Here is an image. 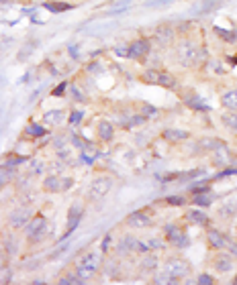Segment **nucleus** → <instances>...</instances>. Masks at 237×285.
Wrapping results in <instances>:
<instances>
[{
  "label": "nucleus",
  "mask_w": 237,
  "mask_h": 285,
  "mask_svg": "<svg viewBox=\"0 0 237 285\" xmlns=\"http://www.w3.org/2000/svg\"><path fill=\"white\" fill-rule=\"evenodd\" d=\"M196 283H198V285H213V283H215V279H213L211 275H206V273H202V275H198V279H196Z\"/></svg>",
  "instance_id": "c756f323"
},
{
  "label": "nucleus",
  "mask_w": 237,
  "mask_h": 285,
  "mask_svg": "<svg viewBox=\"0 0 237 285\" xmlns=\"http://www.w3.org/2000/svg\"><path fill=\"white\" fill-rule=\"evenodd\" d=\"M227 251L231 253V257L237 261V242H229V246H227Z\"/></svg>",
  "instance_id": "72a5a7b5"
},
{
  "label": "nucleus",
  "mask_w": 237,
  "mask_h": 285,
  "mask_svg": "<svg viewBox=\"0 0 237 285\" xmlns=\"http://www.w3.org/2000/svg\"><path fill=\"white\" fill-rule=\"evenodd\" d=\"M215 33H217L223 41H227V43H235V41H237L235 31H225V29H221V27H215Z\"/></svg>",
  "instance_id": "b1692460"
},
{
  "label": "nucleus",
  "mask_w": 237,
  "mask_h": 285,
  "mask_svg": "<svg viewBox=\"0 0 237 285\" xmlns=\"http://www.w3.org/2000/svg\"><path fill=\"white\" fill-rule=\"evenodd\" d=\"M235 140H237V134H235Z\"/></svg>",
  "instance_id": "58836bf2"
},
{
  "label": "nucleus",
  "mask_w": 237,
  "mask_h": 285,
  "mask_svg": "<svg viewBox=\"0 0 237 285\" xmlns=\"http://www.w3.org/2000/svg\"><path fill=\"white\" fill-rule=\"evenodd\" d=\"M221 124H223L229 132L237 134V110H225V112L221 114Z\"/></svg>",
  "instance_id": "f3484780"
},
{
  "label": "nucleus",
  "mask_w": 237,
  "mask_h": 285,
  "mask_svg": "<svg viewBox=\"0 0 237 285\" xmlns=\"http://www.w3.org/2000/svg\"><path fill=\"white\" fill-rule=\"evenodd\" d=\"M45 132H47V130H45V126L35 124V122L27 124V128H25V134H27V136H33V138H39V136H43Z\"/></svg>",
  "instance_id": "5701e85b"
},
{
  "label": "nucleus",
  "mask_w": 237,
  "mask_h": 285,
  "mask_svg": "<svg viewBox=\"0 0 237 285\" xmlns=\"http://www.w3.org/2000/svg\"><path fill=\"white\" fill-rule=\"evenodd\" d=\"M49 232V222L45 216L37 214L33 216L27 224H25V236L29 238V242H41Z\"/></svg>",
  "instance_id": "7ed1b4c3"
},
{
  "label": "nucleus",
  "mask_w": 237,
  "mask_h": 285,
  "mask_svg": "<svg viewBox=\"0 0 237 285\" xmlns=\"http://www.w3.org/2000/svg\"><path fill=\"white\" fill-rule=\"evenodd\" d=\"M160 265V259H158V255H147L145 259H143V269H156Z\"/></svg>",
  "instance_id": "a878e982"
},
{
  "label": "nucleus",
  "mask_w": 237,
  "mask_h": 285,
  "mask_svg": "<svg viewBox=\"0 0 237 285\" xmlns=\"http://www.w3.org/2000/svg\"><path fill=\"white\" fill-rule=\"evenodd\" d=\"M233 263H235V259L231 257V253L227 248L217 251V255L213 257V267H215L217 273H231L233 271Z\"/></svg>",
  "instance_id": "1a4fd4ad"
},
{
  "label": "nucleus",
  "mask_w": 237,
  "mask_h": 285,
  "mask_svg": "<svg viewBox=\"0 0 237 285\" xmlns=\"http://www.w3.org/2000/svg\"><path fill=\"white\" fill-rule=\"evenodd\" d=\"M80 120H82V112H78V110H76V112H72L70 122H72V124H76V122H80Z\"/></svg>",
  "instance_id": "c9c22d12"
},
{
  "label": "nucleus",
  "mask_w": 237,
  "mask_h": 285,
  "mask_svg": "<svg viewBox=\"0 0 237 285\" xmlns=\"http://www.w3.org/2000/svg\"><path fill=\"white\" fill-rule=\"evenodd\" d=\"M221 106L225 110H237V88L221 94Z\"/></svg>",
  "instance_id": "6ab92c4d"
},
{
  "label": "nucleus",
  "mask_w": 237,
  "mask_h": 285,
  "mask_svg": "<svg viewBox=\"0 0 237 285\" xmlns=\"http://www.w3.org/2000/svg\"><path fill=\"white\" fill-rule=\"evenodd\" d=\"M158 86H162V88H168V90H176V88H178V80H176V78H174L170 72H164V69H160Z\"/></svg>",
  "instance_id": "aec40b11"
},
{
  "label": "nucleus",
  "mask_w": 237,
  "mask_h": 285,
  "mask_svg": "<svg viewBox=\"0 0 237 285\" xmlns=\"http://www.w3.org/2000/svg\"><path fill=\"white\" fill-rule=\"evenodd\" d=\"M62 118H64L62 110H51V112L45 114V122H47V124H57Z\"/></svg>",
  "instance_id": "393cba45"
},
{
  "label": "nucleus",
  "mask_w": 237,
  "mask_h": 285,
  "mask_svg": "<svg viewBox=\"0 0 237 285\" xmlns=\"http://www.w3.org/2000/svg\"><path fill=\"white\" fill-rule=\"evenodd\" d=\"M100 265H102V255H100V253H96V251L86 253V255L76 263V275H78L80 281L84 283V281L92 279V277L98 273Z\"/></svg>",
  "instance_id": "f03ea898"
},
{
  "label": "nucleus",
  "mask_w": 237,
  "mask_h": 285,
  "mask_svg": "<svg viewBox=\"0 0 237 285\" xmlns=\"http://www.w3.org/2000/svg\"><path fill=\"white\" fill-rule=\"evenodd\" d=\"M96 136H98L100 142H110L114 138V124L110 120H106V118L98 120V124H96Z\"/></svg>",
  "instance_id": "4468645a"
},
{
  "label": "nucleus",
  "mask_w": 237,
  "mask_h": 285,
  "mask_svg": "<svg viewBox=\"0 0 237 285\" xmlns=\"http://www.w3.org/2000/svg\"><path fill=\"white\" fill-rule=\"evenodd\" d=\"M213 153H215V165H227V163H231V153H229V149L223 145V142H221V145Z\"/></svg>",
  "instance_id": "412c9836"
},
{
  "label": "nucleus",
  "mask_w": 237,
  "mask_h": 285,
  "mask_svg": "<svg viewBox=\"0 0 237 285\" xmlns=\"http://www.w3.org/2000/svg\"><path fill=\"white\" fill-rule=\"evenodd\" d=\"M125 224L127 226H131V228H150V226H154V218L147 214V212H143V210H137V212H131L127 218H125Z\"/></svg>",
  "instance_id": "9d476101"
},
{
  "label": "nucleus",
  "mask_w": 237,
  "mask_h": 285,
  "mask_svg": "<svg viewBox=\"0 0 237 285\" xmlns=\"http://www.w3.org/2000/svg\"><path fill=\"white\" fill-rule=\"evenodd\" d=\"M31 171H33V173H41V171H43V165H41V161H33V165H31Z\"/></svg>",
  "instance_id": "f704fd0d"
},
{
  "label": "nucleus",
  "mask_w": 237,
  "mask_h": 285,
  "mask_svg": "<svg viewBox=\"0 0 237 285\" xmlns=\"http://www.w3.org/2000/svg\"><path fill=\"white\" fill-rule=\"evenodd\" d=\"M233 283H237V273H235V277H233Z\"/></svg>",
  "instance_id": "4c0bfd02"
},
{
  "label": "nucleus",
  "mask_w": 237,
  "mask_h": 285,
  "mask_svg": "<svg viewBox=\"0 0 237 285\" xmlns=\"http://www.w3.org/2000/svg\"><path fill=\"white\" fill-rule=\"evenodd\" d=\"M166 204H172V206H184L186 204V198L180 196V198H166Z\"/></svg>",
  "instance_id": "2f4dec72"
},
{
  "label": "nucleus",
  "mask_w": 237,
  "mask_h": 285,
  "mask_svg": "<svg viewBox=\"0 0 237 285\" xmlns=\"http://www.w3.org/2000/svg\"><path fill=\"white\" fill-rule=\"evenodd\" d=\"M127 49H129V57H131V59L143 61V59L152 53V41H150L147 37H139V39H135Z\"/></svg>",
  "instance_id": "6e6552de"
},
{
  "label": "nucleus",
  "mask_w": 237,
  "mask_h": 285,
  "mask_svg": "<svg viewBox=\"0 0 237 285\" xmlns=\"http://www.w3.org/2000/svg\"><path fill=\"white\" fill-rule=\"evenodd\" d=\"M164 236H166V242H168L170 246L178 248V251H182V248H186V246L190 244V240H188L184 228L178 226V224H166V226H164Z\"/></svg>",
  "instance_id": "39448f33"
},
{
  "label": "nucleus",
  "mask_w": 237,
  "mask_h": 285,
  "mask_svg": "<svg viewBox=\"0 0 237 285\" xmlns=\"http://www.w3.org/2000/svg\"><path fill=\"white\" fill-rule=\"evenodd\" d=\"M82 216H84V206H82V202L72 204L70 214H68V232H66V236H68V234H72V232L78 228V224H80Z\"/></svg>",
  "instance_id": "f8f14e48"
},
{
  "label": "nucleus",
  "mask_w": 237,
  "mask_h": 285,
  "mask_svg": "<svg viewBox=\"0 0 237 285\" xmlns=\"http://www.w3.org/2000/svg\"><path fill=\"white\" fill-rule=\"evenodd\" d=\"M229 236L227 234H223L221 230H217V228H209L206 230V244L213 248V251H223V248H227L229 246Z\"/></svg>",
  "instance_id": "9b49d317"
},
{
  "label": "nucleus",
  "mask_w": 237,
  "mask_h": 285,
  "mask_svg": "<svg viewBox=\"0 0 237 285\" xmlns=\"http://www.w3.org/2000/svg\"><path fill=\"white\" fill-rule=\"evenodd\" d=\"M176 61L182 67H194L200 61V47L192 39H184L176 45Z\"/></svg>",
  "instance_id": "f257e3e1"
},
{
  "label": "nucleus",
  "mask_w": 237,
  "mask_h": 285,
  "mask_svg": "<svg viewBox=\"0 0 237 285\" xmlns=\"http://www.w3.org/2000/svg\"><path fill=\"white\" fill-rule=\"evenodd\" d=\"M66 88H68V84H66V82H64V84H62V86H60V88H55V90H53V96H62V94H64V90H66Z\"/></svg>",
  "instance_id": "e433bc0d"
},
{
  "label": "nucleus",
  "mask_w": 237,
  "mask_h": 285,
  "mask_svg": "<svg viewBox=\"0 0 237 285\" xmlns=\"http://www.w3.org/2000/svg\"><path fill=\"white\" fill-rule=\"evenodd\" d=\"M166 244H168V242H164L162 238H152V240L147 242V246H150V251H152V248H164Z\"/></svg>",
  "instance_id": "7c9ffc66"
},
{
  "label": "nucleus",
  "mask_w": 237,
  "mask_h": 285,
  "mask_svg": "<svg viewBox=\"0 0 237 285\" xmlns=\"http://www.w3.org/2000/svg\"><path fill=\"white\" fill-rule=\"evenodd\" d=\"M9 177H11V171H3V169H0V188H5L9 184Z\"/></svg>",
  "instance_id": "473e14b6"
},
{
  "label": "nucleus",
  "mask_w": 237,
  "mask_h": 285,
  "mask_svg": "<svg viewBox=\"0 0 237 285\" xmlns=\"http://www.w3.org/2000/svg\"><path fill=\"white\" fill-rule=\"evenodd\" d=\"M137 106L141 108V112H137V114H141L143 118H147V116H154V114H156V108H154V106H150V104H145V102H139Z\"/></svg>",
  "instance_id": "cd10ccee"
},
{
  "label": "nucleus",
  "mask_w": 237,
  "mask_h": 285,
  "mask_svg": "<svg viewBox=\"0 0 237 285\" xmlns=\"http://www.w3.org/2000/svg\"><path fill=\"white\" fill-rule=\"evenodd\" d=\"M31 218H33V216H31V212H29V210H25V208H21V210H15V212L11 214V224H13L15 228H19V226H25Z\"/></svg>",
  "instance_id": "a211bd4d"
},
{
  "label": "nucleus",
  "mask_w": 237,
  "mask_h": 285,
  "mask_svg": "<svg viewBox=\"0 0 237 285\" xmlns=\"http://www.w3.org/2000/svg\"><path fill=\"white\" fill-rule=\"evenodd\" d=\"M190 273V265L186 259H180V257H170L164 261V275L170 279V283H176L180 281L182 277H186Z\"/></svg>",
  "instance_id": "20e7f679"
},
{
  "label": "nucleus",
  "mask_w": 237,
  "mask_h": 285,
  "mask_svg": "<svg viewBox=\"0 0 237 285\" xmlns=\"http://www.w3.org/2000/svg\"><path fill=\"white\" fill-rule=\"evenodd\" d=\"M184 220L194 224V226H206L209 224V214L202 210V208H192L184 214Z\"/></svg>",
  "instance_id": "2eb2a0df"
},
{
  "label": "nucleus",
  "mask_w": 237,
  "mask_h": 285,
  "mask_svg": "<svg viewBox=\"0 0 237 285\" xmlns=\"http://www.w3.org/2000/svg\"><path fill=\"white\" fill-rule=\"evenodd\" d=\"M174 37H176V35H174V29H172V27H158L156 33H154V39L160 41L162 47L170 45V43L174 41Z\"/></svg>",
  "instance_id": "dca6fc26"
},
{
  "label": "nucleus",
  "mask_w": 237,
  "mask_h": 285,
  "mask_svg": "<svg viewBox=\"0 0 237 285\" xmlns=\"http://www.w3.org/2000/svg\"><path fill=\"white\" fill-rule=\"evenodd\" d=\"M110 188H112V180L108 175H98L92 180V184L88 188V196H90V200H100L110 192Z\"/></svg>",
  "instance_id": "0eeeda50"
},
{
  "label": "nucleus",
  "mask_w": 237,
  "mask_h": 285,
  "mask_svg": "<svg viewBox=\"0 0 237 285\" xmlns=\"http://www.w3.org/2000/svg\"><path fill=\"white\" fill-rule=\"evenodd\" d=\"M45 9H49L53 13H62V11H68L70 5L68 3H45Z\"/></svg>",
  "instance_id": "bb28decb"
},
{
  "label": "nucleus",
  "mask_w": 237,
  "mask_h": 285,
  "mask_svg": "<svg viewBox=\"0 0 237 285\" xmlns=\"http://www.w3.org/2000/svg\"><path fill=\"white\" fill-rule=\"evenodd\" d=\"M213 202H215V196H213L209 190H204V192L192 196V204H194V206H200V208H206V206H211Z\"/></svg>",
  "instance_id": "4be33fe9"
},
{
  "label": "nucleus",
  "mask_w": 237,
  "mask_h": 285,
  "mask_svg": "<svg viewBox=\"0 0 237 285\" xmlns=\"http://www.w3.org/2000/svg\"><path fill=\"white\" fill-rule=\"evenodd\" d=\"M74 188V177H60V175H47L43 180V190L49 194H64Z\"/></svg>",
  "instance_id": "423d86ee"
},
{
  "label": "nucleus",
  "mask_w": 237,
  "mask_h": 285,
  "mask_svg": "<svg viewBox=\"0 0 237 285\" xmlns=\"http://www.w3.org/2000/svg\"><path fill=\"white\" fill-rule=\"evenodd\" d=\"M162 138L172 142V145H180V142L190 138V132L184 128H166V130H162Z\"/></svg>",
  "instance_id": "ddd939ff"
},
{
  "label": "nucleus",
  "mask_w": 237,
  "mask_h": 285,
  "mask_svg": "<svg viewBox=\"0 0 237 285\" xmlns=\"http://www.w3.org/2000/svg\"><path fill=\"white\" fill-rule=\"evenodd\" d=\"M68 88H70V94L74 96V100H78V102H86V96L78 90V86H76V84H70Z\"/></svg>",
  "instance_id": "c85d7f7f"
}]
</instances>
